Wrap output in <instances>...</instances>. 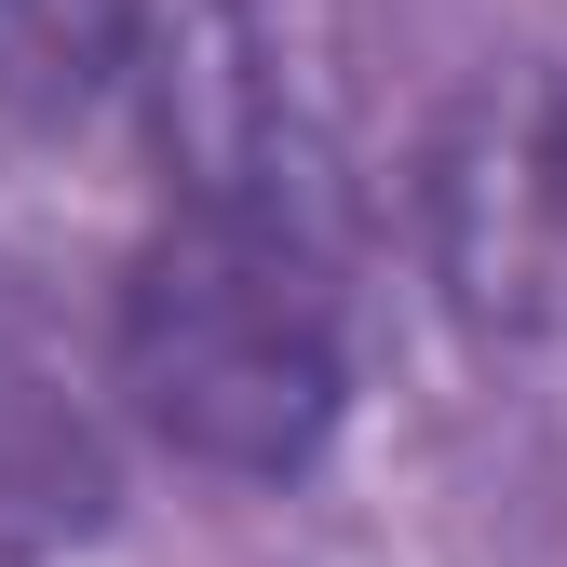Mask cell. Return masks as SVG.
I'll return each instance as SVG.
<instances>
[{
	"instance_id": "1",
	"label": "cell",
	"mask_w": 567,
	"mask_h": 567,
	"mask_svg": "<svg viewBox=\"0 0 567 567\" xmlns=\"http://www.w3.org/2000/svg\"><path fill=\"white\" fill-rule=\"evenodd\" d=\"M109 365H122V405L150 419L176 460L257 473V486L298 473L338 433V392H351L324 244L176 203V217L135 244V270H122Z\"/></svg>"
},
{
	"instance_id": "2",
	"label": "cell",
	"mask_w": 567,
	"mask_h": 567,
	"mask_svg": "<svg viewBox=\"0 0 567 567\" xmlns=\"http://www.w3.org/2000/svg\"><path fill=\"white\" fill-rule=\"evenodd\" d=\"M135 82H150L176 203L338 244L351 150H338V82H324V41L298 0H163Z\"/></svg>"
},
{
	"instance_id": "3",
	"label": "cell",
	"mask_w": 567,
	"mask_h": 567,
	"mask_svg": "<svg viewBox=\"0 0 567 567\" xmlns=\"http://www.w3.org/2000/svg\"><path fill=\"white\" fill-rule=\"evenodd\" d=\"M122 514L109 419L68 392L28 338H0V567H54Z\"/></svg>"
},
{
	"instance_id": "4",
	"label": "cell",
	"mask_w": 567,
	"mask_h": 567,
	"mask_svg": "<svg viewBox=\"0 0 567 567\" xmlns=\"http://www.w3.org/2000/svg\"><path fill=\"white\" fill-rule=\"evenodd\" d=\"M163 0H0V109L14 122H82L122 68H150Z\"/></svg>"
},
{
	"instance_id": "5",
	"label": "cell",
	"mask_w": 567,
	"mask_h": 567,
	"mask_svg": "<svg viewBox=\"0 0 567 567\" xmlns=\"http://www.w3.org/2000/svg\"><path fill=\"white\" fill-rule=\"evenodd\" d=\"M527 230H540V257H567V95L554 109H527Z\"/></svg>"
}]
</instances>
